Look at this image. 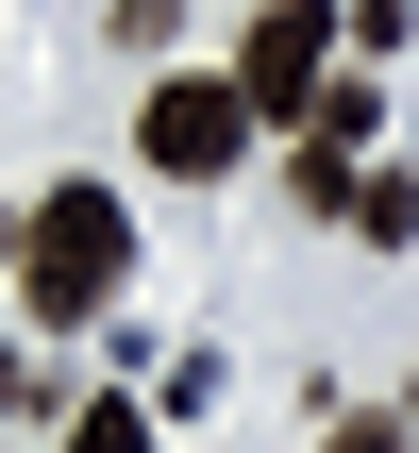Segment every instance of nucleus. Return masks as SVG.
Returning <instances> with one entry per match:
<instances>
[{
    "instance_id": "obj_1",
    "label": "nucleus",
    "mask_w": 419,
    "mask_h": 453,
    "mask_svg": "<svg viewBox=\"0 0 419 453\" xmlns=\"http://www.w3.org/2000/svg\"><path fill=\"white\" fill-rule=\"evenodd\" d=\"M17 286H34V319H101V303L134 286V219H118V185H50V202L17 219Z\"/></svg>"
},
{
    "instance_id": "obj_2",
    "label": "nucleus",
    "mask_w": 419,
    "mask_h": 453,
    "mask_svg": "<svg viewBox=\"0 0 419 453\" xmlns=\"http://www.w3.org/2000/svg\"><path fill=\"white\" fill-rule=\"evenodd\" d=\"M235 84H252V118H302V101L336 84V0H252V34H235Z\"/></svg>"
},
{
    "instance_id": "obj_3",
    "label": "nucleus",
    "mask_w": 419,
    "mask_h": 453,
    "mask_svg": "<svg viewBox=\"0 0 419 453\" xmlns=\"http://www.w3.org/2000/svg\"><path fill=\"white\" fill-rule=\"evenodd\" d=\"M252 134H269V118H252V84H151V118H134V151H151L168 185H218Z\"/></svg>"
},
{
    "instance_id": "obj_4",
    "label": "nucleus",
    "mask_w": 419,
    "mask_h": 453,
    "mask_svg": "<svg viewBox=\"0 0 419 453\" xmlns=\"http://www.w3.org/2000/svg\"><path fill=\"white\" fill-rule=\"evenodd\" d=\"M353 235H369V252L419 235V185H403V168H353Z\"/></svg>"
},
{
    "instance_id": "obj_5",
    "label": "nucleus",
    "mask_w": 419,
    "mask_h": 453,
    "mask_svg": "<svg viewBox=\"0 0 419 453\" xmlns=\"http://www.w3.org/2000/svg\"><path fill=\"white\" fill-rule=\"evenodd\" d=\"M67 453H151V420H134V403H84V420H67Z\"/></svg>"
},
{
    "instance_id": "obj_6",
    "label": "nucleus",
    "mask_w": 419,
    "mask_h": 453,
    "mask_svg": "<svg viewBox=\"0 0 419 453\" xmlns=\"http://www.w3.org/2000/svg\"><path fill=\"white\" fill-rule=\"evenodd\" d=\"M319 453H403V420H336V437H319Z\"/></svg>"
},
{
    "instance_id": "obj_7",
    "label": "nucleus",
    "mask_w": 419,
    "mask_h": 453,
    "mask_svg": "<svg viewBox=\"0 0 419 453\" xmlns=\"http://www.w3.org/2000/svg\"><path fill=\"white\" fill-rule=\"evenodd\" d=\"M0 269H17V219H0Z\"/></svg>"
},
{
    "instance_id": "obj_8",
    "label": "nucleus",
    "mask_w": 419,
    "mask_h": 453,
    "mask_svg": "<svg viewBox=\"0 0 419 453\" xmlns=\"http://www.w3.org/2000/svg\"><path fill=\"white\" fill-rule=\"evenodd\" d=\"M0 403H17V353H0Z\"/></svg>"
}]
</instances>
